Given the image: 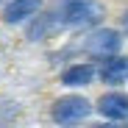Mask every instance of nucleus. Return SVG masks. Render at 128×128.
I'll use <instances>...</instances> for the list:
<instances>
[{"label": "nucleus", "mask_w": 128, "mask_h": 128, "mask_svg": "<svg viewBox=\"0 0 128 128\" xmlns=\"http://www.w3.org/2000/svg\"><path fill=\"white\" fill-rule=\"evenodd\" d=\"M89 112H92L89 100L81 98V95H64V98H58L53 103V109H50V114H53V120L58 125H75L81 120H86Z\"/></svg>", "instance_id": "obj_2"}, {"label": "nucleus", "mask_w": 128, "mask_h": 128, "mask_svg": "<svg viewBox=\"0 0 128 128\" xmlns=\"http://www.w3.org/2000/svg\"><path fill=\"white\" fill-rule=\"evenodd\" d=\"M120 45H122L120 31H114V28H98L86 39V53L95 56V58H109V56L120 53Z\"/></svg>", "instance_id": "obj_3"}, {"label": "nucleus", "mask_w": 128, "mask_h": 128, "mask_svg": "<svg viewBox=\"0 0 128 128\" xmlns=\"http://www.w3.org/2000/svg\"><path fill=\"white\" fill-rule=\"evenodd\" d=\"M122 22H125V31H128V11H125V17H122Z\"/></svg>", "instance_id": "obj_9"}, {"label": "nucleus", "mask_w": 128, "mask_h": 128, "mask_svg": "<svg viewBox=\"0 0 128 128\" xmlns=\"http://www.w3.org/2000/svg\"><path fill=\"white\" fill-rule=\"evenodd\" d=\"M39 8H42V0H11V3L3 8V20L8 25H17V22L31 20Z\"/></svg>", "instance_id": "obj_6"}, {"label": "nucleus", "mask_w": 128, "mask_h": 128, "mask_svg": "<svg viewBox=\"0 0 128 128\" xmlns=\"http://www.w3.org/2000/svg\"><path fill=\"white\" fill-rule=\"evenodd\" d=\"M98 112L106 120H112V122L125 120L128 117V95H122V92H106V95H100L98 98Z\"/></svg>", "instance_id": "obj_4"}, {"label": "nucleus", "mask_w": 128, "mask_h": 128, "mask_svg": "<svg viewBox=\"0 0 128 128\" xmlns=\"http://www.w3.org/2000/svg\"><path fill=\"white\" fill-rule=\"evenodd\" d=\"M98 75H100L103 84H109V86L122 84V81L128 78V58H122V56H109V58H103Z\"/></svg>", "instance_id": "obj_5"}, {"label": "nucleus", "mask_w": 128, "mask_h": 128, "mask_svg": "<svg viewBox=\"0 0 128 128\" xmlns=\"http://www.w3.org/2000/svg\"><path fill=\"white\" fill-rule=\"evenodd\" d=\"M92 128H120L117 122H100V125H92Z\"/></svg>", "instance_id": "obj_8"}, {"label": "nucleus", "mask_w": 128, "mask_h": 128, "mask_svg": "<svg viewBox=\"0 0 128 128\" xmlns=\"http://www.w3.org/2000/svg\"><path fill=\"white\" fill-rule=\"evenodd\" d=\"M58 22L61 25H89V22H98L103 17V8L95 3V0H61V6L56 11Z\"/></svg>", "instance_id": "obj_1"}, {"label": "nucleus", "mask_w": 128, "mask_h": 128, "mask_svg": "<svg viewBox=\"0 0 128 128\" xmlns=\"http://www.w3.org/2000/svg\"><path fill=\"white\" fill-rule=\"evenodd\" d=\"M95 78V67L92 64H72V67H67L61 72V84L64 86H86V84H92Z\"/></svg>", "instance_id": "obj_7"}]
</instances>
